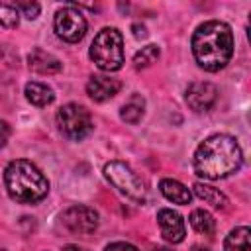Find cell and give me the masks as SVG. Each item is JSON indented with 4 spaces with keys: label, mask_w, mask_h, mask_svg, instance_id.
Instances as JSON below:
<instances>
[{
    "label": "cell",
    "mask_w": 251,
    "mask_h": 251,
    "mask_svg": "<svg viewBox=\"0 0 251 251\" xmlns=\"http://www.w3.org/2000/svg\"><path fill=\"white\" fill-rule=\"evenodd\" d=\"M243 163L241 149L235 137L226 133H216L204 139L194 151V173L208 180H220L235 171Z\"/></svg>",
    "instance_id": "1"
},
{
    "label": "cell",
    "mask_w": 251,
    "mask_h": 251,
    "mask_svg": "<svg viewBox=\"0 0 251 251\" xmlns=\"http://www.w3.org/2000/svg\"><path fill=\"white\" fill-rule=\"evenodd\" d=\"M192 53L196 63L210 73L224 69L233 55V33L224 22L210 20L196 27L192 35Z\"/></svg>",
    "instance_id": "2"
},
{
    "label": "cell",
    "mask_w": 251,
    "mask_h": 251,
    "mask_svg": "<svg viewBox=\"0 0 251 251\" xmlns=\"http://www.w3.org/2000/svg\"><path fill=\"white\" fill-rule=\"evenodd\" d=\"M4 184L10 198L22 204H35L43 200L49 192V182L43 173L25 159H16L8 163L4 171Z\"/></svg>",
    "instance_id": "3"
},
{
    "label": "cell",
    "mask_w": 251,
    "mask_h": 251,
    "mask_svg": "<svg viewBox=\"0 0 251 251\" xmlns=\"http://www.w3.org/2000/svg\"><path fill=\"white\" fill-rule=\"evenodd\" d=\"M90 59L102 71H118L124 65V39L116 27H104L98 31L90 45Z\"/></svg>",
    "instance_id": "4"
},
{
    "label": "cell",
    "mask_w": 251,
    "mask_h": 251,
    "mask_svg": "<svg viewBox=\"0 0 251 251\" xmlns=\"http://www.w3.org/2000/svg\"><path fill=\"white\" fill-rule=\"evenodd\" d=\"M57 126H59L61 133H63L65 137L73 139V141L84 139V137L92 131V127H94L90 112H88L84 106L75 104V102L65 104V106L57 112Z\"/></svg>",
    "instance_id": "5"
},
{
    "label": "cell",
    "mask_w": 251,
    "mask_h": 251,
    "mask_svg": "<svg viewBox=\"0 0 251 251\" xmlns=\"http://www.w3.org/2000/svg\"><path fill=\"white\" fill-rule=\"evenodd\" d=\"M104 176L126 196L135 202H143L147 196L143 180L133 173V169L122 161H110L104 165Z\"/></svg>",
    "instance_id": "6"
},
{
    "label": "cell",
    "mask_w": 251,
    "mask_h": 251,
    "mask_svg": "<svg viewBox=\"0 0 251 251\" xmlns=\"http://www.w3.org/2000/svg\"><path fill=\"white\" fill-rule=\"evenodd\" d=\"M53 27L61 39H65L69 43H76L86 33V20L76 8L67 6V8L57 10L55 20H53Z\"/></svg>",
    "instance_id": "7"
},
{
    "label": "cell",
    "mask_w": 251,
    "mask_h": 251,
    "mask_svg": "<svg viewBox=\"0 0 251 251\" xmlns=\"http://www.w3.org/2000/svg\"><path fill=\"white\" fill-rule=\"evenodd\" d=\"M63 226L78 235H90L98 227V214L88 206H71L61 214Z\"/></svg>",
    "instance_id": "8"
},
{
    "label": "cell",
    "mask_w": 251,
    "mask_h": 251,
    "mask_svg": "<svg viewBox=\"0 0 251 251\" xmlns=\"http://www.w3.org/2000/svg\"><path fill=\"white\" fill-rule=\"evenodd\" d=\"M157 224L161 227V235L169 243H180L184 239V235H186V227H184L182 216L178 212L171 210V208H161L157 212Z\"/></svg>",
    "instance_id": "9"
},
{
    "label": "cell",
    "mask_w": 251,
    "mask_h": 251,
    "mask_svg": "<svg viewBox=\"0 0 251 251\" xmlns=\"http://www.w3.org/2000/svg\"><path fill=\"white\" fill-rule=\"evenodd\" d=\"M218 98V90L212 82H192L186 90V104L194 112H208Z\"/></svg>",
    "instance_id": "10"
},
{
    "label": "cell",
    "mask_w": 251,
    "mask_h": 251,
    "mask_svg": "<svg viewBox=\"0 0 251 251\" xmlns=\"http://www.w3.org/2000/svg\"><path fill=\"white\" fill-rule=\"evenodd\" d=\"M122 88V82L104 75H94L90 76V80L86 82V92L94 102H106L110 98H114Z\"/></svg>",
    "instance_id": "11"
},
{
    "label": "cell",
    "mask_w": 251,
    "mask_h": 251,
    "mask_svg": "<svg viewBox=\"0 0 251 251\" xmlns=\"http://www.w3.org/2000/svg\"><path fill=\"white\" fill-rule=\"evenodd\" d=\"M27 65L31 71H35L39 75H55L63 69V63L55 55H51L43 49H33L27 55Z\"/></svg>",
    "instance_id": "12"
},
{
    "label": "cell",
    "mask_w": 251,
    "mask_h": 251,
    "mask_svg": "<svg viewBox=\"0 0 251 251\" xmlns=\"http://www.w3.org/2000/svg\"><path fill=\"white\" fill-rule=\"evenodd\" d=\"M159 190L167 200H171L175 204H190V200H192L190 190L182 182L173 180V178H163L159 182Z\"/></svg>",
    "instance_id": "13"
},
{
    "label": "cell",
    "mask_w": 251,
    "mask_h": 251,
    "mask_svg": "<svg viewBox=\"0 0 251 251\" xmlns=\"http://www.w3.org/2000/svg\"><path fill=\"white\" fill-rule=\"evenodd\" d=\"M25 98L33 106H47L55 100L53 90L43 82H27L25 84Z\"/></svg>",
    "instance_id": "14"
},
{
    "label": "cell",
    "mask_w": 251,
    "mask_h": 251,
    "mask_svg": "<svg viewBox=\"0 0 251 251\" xmlns=\"http://www.w3.org/2000/svg\"><path fill=\"white\" fill-rule=\"evenodd\" d=\"M249 227L241 226L229 231V235L224 241V251H251V243H249Z\"/></svg>",
    "instance_id": "15"
},
{
    "label": "cell",
    "mask_w": 251,
    "mask_h": 251,
    "mask_svg": "<svg viewBox=\"0 0 251 251\" xmlns=\"http://www.w3.org/2000/svg\"><path fill=\"white\" fill-rule=\"evenodd\" d=\"M194 192H196V196L198 198H202L204 202H208V204H212L214 208H222V210H226L227 208V204H229V200H227V196L224 194V192H220L218 188H214V186H208V184H202V182H196L194 184Z\"/></svg>",
    "instance_id": "16"
},
{
    "label": "cell",
    "mask_w": 251,
    "mask_h": 251,
    "mask_svg": "<svg viewBox=\"0 0 251 251\" xmlns=\"http://www.w3.org/2000/svg\"><path fill=\"white\" fill-rule=\"evenodd\" d=\"M143 110H145V100L141 98V94H133L124 106H122V120L127 122V124H137L143 116Z\"/></svg>",
    "instance_id": "17"
},
{
    "label": "cell",
    "mask_w": 251,
    "mask_h": 251,
    "mask_svg": "<svg viewBox=\"0 0 251 251\" xmlns=\"http://www.w3.org/2000/svg\"><path fill=\"white\" fill-rule=\"evenodd\" d=\"M190 226H192L194 231H198V233L212 235L214 229H216V220L212 218L210 212H206V210H202V208H196V210H192V214H190Z\"/></svg>",
    "instance_id": "18"
},
{
    "label": "cell",
    "mask_w": 251,
    "mask_h": 251,
    "mask_svg": "<svg viewBox=\"0 0 251 251\" xmlns=\"http://www.w3.org/2000/svg\"><path fill=\"white\" fill-rule=\"evenodd\" d=\"M159 59V47L157 45H145L133 55V67L135 69H145L153 65Z\"/></svg>",
    "instance_id": "19"
},
{
    "label": "cell",
    "mask_w": 251,
    "mask_h": 251,
    "mask_svg": "<svg viewBox=\"0 0 251 251\" xmlns=\"http://www.w3.org/2000/svg\"><path fill=\"white\" fill-rule=\"evenodd\" d=\"M20 22V12L16 6L0 2V25L2 27H16Z\"/></svg>",
    "instance_id": "20"
},
{
    "label": "cell",
    "mask_w": 251,
    "mask_h": 251,
    "mask_svg": "<svg viewBox=\"0 0 251 251\" xmlns=\"http://www.w3.org/2000/svg\"><path fill=\"white\" fill-rule=\"evenodd\" d=\"M18 12H22L27 20H35L39 14V4L37 2H18Z\"/></svg>",
    "instance_id": "21"
},
{
    "label": "cell",
    "mask_w": 251,
    "mask_h": 251,
    "mask_svg": "<svg viewBox=\"0 0 251 251\" xmlns=\"http://www.w3.org/2000/svg\"><path fill=\"white\" fill-rule=\"evenodd\" d=\"M104 251H139V249L131 243H126V241H114V243L106 245Z\"/></svg>",
    "instance_id": "22"
},
{
    "label": "cell",
    "mask_w": 251,
    "mask_h": 251,
    "mask_svg": "<svg viewBox=\"0 0 251 251\" xmlns=\"http://www.w3.org/2000/svg\"><path fill=\"white\" fill-rule=\"evenodd\" d=\"M10 133H12V129H10V126L4 122V120H0V149L6 145V141H8V137H10Z\"/></svg>",
    "instance_id": "23"
},
{
    "label": "cell",
    "mask_w": 251,
    "mask_h": 251,
    "mask_svg": "<svg viewBox=\"0 0 251 251\" xmlns=\"http://www.w3.org/2000/svg\"><path fill=\"white\" fill-rule=\"evenodd\" d=\"M131 29H133V35H135L137 39H143V37H147V29H145L143 25H139V24H133V25H131Z\"/></svg>",
    "instance_id": "24"
},
{
    "label": "cell",
    "mask_w": 251,
    "mask_h": 251,
    "mask_svg": "<svg viewBox=\"0 0 251 251\" xmlns=\"http://www.w3.org/2000/svg\"><path fill=\"white\" fill-rule=\"evenodd\" d=\"M63 251H86L84 247H78V245H65Z\"/></svg>",
    "instance_id": "25"
},
{
    "label": "cell",
    "mask_w": 251,
    "mask_h": 251,
    "mask_svg": "<svg viewBox=\"0 0 251 251\" xmlns=\"http://www.w3.org/2000/svg\"><path fill=\"white\" fill-rule=\"evenodd\" d=\"M192 251H208V249H204V247H200V245H192Z\"/></svg>",
    "instance_id": "26"
},
{
    "label": "cell",
    "mask_w": 251,
    "mask_h": 251,
    "mask_svg": "<svg viewBox=\"0 0 251 251\" xmlns=\"http://www.w3.org/2000/svg\"><path fill=\"white\" fill-rule=\"evenodd\" d=\"M155 251H171V249H167V247H157Z\"/></svg>",
    "instance_id": "27"
}]
</instances>
